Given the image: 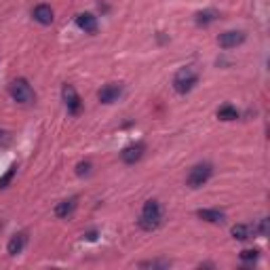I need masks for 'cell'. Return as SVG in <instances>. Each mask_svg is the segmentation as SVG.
Wrapping results in <instances>:
<instances>
[{
	"mask_svg": "<svg viewBox=\"0 0 270 270\" xmlns=\"http://www.w3.org/2000/svg\"><path fill=\"white\" fill-rule=\"evenodd\" d=\"M89 169H91L89 163H80L78 169H76V173H78V175H85V173H89Z\"/></svg>",
	"mask_w": 270,
	"mask_h": 270,
	"instance_id": "ffe728a7",
	"label": "cell"
},
{
	"mask_svg": "<svg viewBox=\"0 0 270 270\" xmlns=\"http://www.w3.org/2000/svg\"><path fill=\"white\" fill-rule=\"evenodd\" d=\"M211 173H213V167L209 165V163H201V165H194L190 169L186 178V184L190 188H201L203 184H207V180L211 178Z\"/></svg>",
	"mask_w": 270,
	"mask_h": 270,
	"instance_id": "277c9868",
	"label": "cell"
},
{
	"mask_svg": "<svg viewBox=\"0 0 270 270\" xmlns=\"http://www.w3.org/2000/svg\"><path fill=\"white\" fill-rule=\"evenodd\" d=\"M245 42V32H224L218 36V44L222 46V49H234V46H239Z\"/></svg>",
	"mask_w": 270,
	"mask_h": 270,
	"instance_id": "8992f818",
	"label": "cell"
},
{
	"mask_svg": "<svg viewBox=\"0 0 270 270\" xmlns=\"http://www.w3.org/2000/svg\"><path fill=\"white\" fill-rule=\"evenodd\" d=\"M137 224H139V228H142V230H148V232L156 230L163 224V209H160L158 201H146Z\"/></svg>",
	"mask_w": 270,
	"mask_h": 270,
	"instance_id": "6da1fadb",
	"label": "cell"
},
{
	"mask_svg": "<svg viewBox=\"0 0 270 270\" xmlns=\"http://www.w3.org/2000/svg\"><path fill=\"white\" fill-rule=\"evenodd\" d=\"M257 255H260L257 249H245V251H241V260L243 262H255Z\"/></svg>",
	"mask_w": 270,
	"mask_h": 270,
	"instance_id": "ac0fdd59",
	"label": "cell"
},
{
	"mask_svg": "<svg viewBox=\"0 0 270 270\" xmlns=\"http://www.w3.org/2000/svg\"><path fill=\"white\" fill-rule=\"evenodd\" d=\"M196 215L205 222H211V224H224V220H226V215L218 209H198Z\"/></svg>",
	"mask_w": 270,
	"mask_h": 270,
	"instance_id": "7c38bea8",
	"label": "cell"
},
{
	"mask_svg": "<svg viewBox=\"0 0 270 270\" xmlns=\"http://www.w3.org/2000/svg\"><path fill=\"white\" fill-rule=\"evenodd\" d=\"M62 95H64V101H66V108L70 114H78L80 112V97L72 85H64L62 89Z\"/></svg>",
	"mask_w": 270,
	"mask_h": 270,
	"instance_id": "5b68a950",
	"label": "cell"
},
{
	"mask_svg": "<svg viewBox=\"0 0 270 270\" xmlns=\"http://www.w3.org/2000/svg\"><path fill=\"white\" fill-rule=\"evenodd\" d=\"M255 232L260 234V237H266V234H268V220H266V218H262V220H260V224H257V226L253 228V234H255Z\"/></svg>",
	"mask_w": 270,
	"mask_h": 270,
	"instance_id": "d6986e66",
	"label": "cell"
},
{
	"mask_svg": "<svg viewBox=\"0 0 270 270\" xmlns=\"http://www.w3.org/2000/svg\"><path fill=\"white\" fill-rule=\"evenodd\" d=\"M85 237H87L89 241H95V239H97V232H95V230H93V232H89V234H85Z\"/></svg>",
	"mask_w": 270,
	"mask_h": 270,
	"instance_id": "603a6c76",
	"label": "cell"
},
{
	"mask_svg": "<svg viewBox=\"0 0 270 270\" xmlns=\"http://www.w3.org/2000/svg\"><path fill=\"white\" fill-rule=\"evenodd\" d=\"M26 243H28L26 232H19V234H15V237L11 239V241H9V245H7V251H9V255H19V253L23 251V247H26Z\"/></svg>",
	"mask_w": 270,
	"mask_h": 270,
	"instance_id": "8fae6325",
	"label": "cell"
},
{
	"mask_svg": "<svg viewBox=\"0 0 270 270\" xmlns=\"http://www.w3.org/2000/svg\"><path fill=\"white\" fill-rule=\"evenodd\" d=\"M218 119L220 121H237L239 112H237V108H232V105H222L218 110Z\"/></svg>",
	"mask_w": 270,
	"mask_h": 270,
	"instance_id": "9a60e30c",
	"label": "cell"
},
{
	"mask_svg": "<svg viewBox=\"0 0 270 270\" xmlns=\"http://www.w3.org/2000/svg\"><path fill=\"white\" fill-rule=\"evenodd\" d=\"M142 266H152V268L160 266V268H169V262H144Z\"/></svg>",
	"mask_w": 270,
	"mask_h": 270,
	"instance_id": "44dd1931",
	"label": "cell"
},
{
	"mask_svg": "<svg viewBox=\"0 0 270 270\" xmlns=\"http://www.w3.org/2000/svg\"><path fill=\"white\" fill-rule=\"evenodd\" d=\"M215 19H218L215 11H203V13L196 15V23H198V26H209V23L215 21Z\"/></svg>",
	"mask_w": 270,
	"mask_h": 270,
	"instance_id": "2e32d148",
	"label": "cell"
},
{
	"mask_svg": "<svg viewBox=\"0 0 270 270\" xmlns=\"http://www.w3.org/2000/svg\"><path fill=\"white\" fill-rule=\"evenodd\" d=\"M121 93H123V87L121 85H105L101 91H99V101L101 103H114L116 99L121 97Z\"/></svg>",
	"mask_w": 270,
	"mask_h": 270,
	"instance_id": "ba28073f",
	"label": "cell"
},
{
	"mask_svg": "<svg viewBox=\"0 0 270 270\" xmlns=\"http://www.w3.org/2000/svg\"><path fill=\"white\" fill-rule=\"evenodd\" d=\"M15 171H17V167H15V165H11V167H9V171L3 175V178H0V188H7V186H9V182L13 180Z\"/></svg>",
	"mask_w": 270,
	"mask_h": 270,
	"instance_id": "e0dca14e",
	"label": "cell"
},
{
	"mask_svg": "<svg viewBox=\"0 0 270 270\" xmlns=\"http://www.w3.org/2000/svg\"><path fill=\"white\" fill-rule=\"evenodd\" d=\"M144 150H146L144 144H133V146H129L121 152V158H123V163H127V165H135V163L144 156Z\"/></svg>",
	"mask_w": 270,
	"mask_h": 270,
	"instance_id": "52a82bcc",
	"label": "cell"
},
{
	"mask_svg": "<svg viewBox=\"0 0 270 270\" xmlns=\"http://www.w3.org/2000/svg\"><path fill=\"white\" fill-rule=\"evenodd\" d=\"M11 142V137H9V133L7 131H3V129H0V144H3V146H7Z\"/></svg>",
	"mask_w": 270,
	"mask_h": 270,
	"instance_id": "7402d4cb",
	"label": "cell"
},
{
	"mask_svg": "<svg viewBox=\"0 0 270 270\" xmlns=\"http://www.w3.org/2000/svg\"><path fill=\"white\" fill-rule=\"evenodd\" d=\"M9 93H11V97H13L17 103H34V101H36V93H34V89L30 87V83L26 78L13 80L11 87H9Z\"/></svg>",
	"mask_w": 270,
	"mask_h": 270,
	"instance_id": "7a4b0ae2",
	"label": "cell"
},
{
	"mask_svg": "<svg viewBox=\"0 0 270 270\" xmlns=\"http://www.w3.org/2000/svg\"><path fill=\"white\" fill-rule=\"evenodd\" d=\"M76 23H78L80 30H85V32H89V34H95V32H97V17L91 15V13H80V15L76 17Z\"/></svg>",
	"mask_w": 270,
	"mask_h": 270,
	"instance_id": "9c48e42d",
	"label": "cell"
},
{
	"mask_svg": "<svg viewBox=\"0 0 270 270\" xmlns=\"http://www.w3.org/2000/svg\"><path fill=\"white\" fill-rule=\"evenodd\" d=\"M32 15L38 23H42V26H51L53 23V9L49 5H38L36 9H34Z\"/></svg>",
	"mask_w": 270,
	"mask_h": 270,
	"instance_id": "30bf717a",
	"label": "cell"
},
{
	"mask_svg": "<svg viewBox=\"0 0 270 270\" xmlns=\"http://www.w3.org/2000/svg\"><path fill=\"white\" fill-rule=\"evenodd\" d=\"M196 83H198L196 70L194 68H182L180 72L175 74V78H173V89L184 95V93H190Z\"/></svg>",
	"mask_w": 270,
	"mask_h": 270,
	"instance_id": "3957f363",
	"label": "cell"
},
{
	"mask_svg": "<svg viewBox=\"0 0 270 270\" xmlns=\"http://www.w3.org/2000/svg\"><path fill=\"white\" fill-rule=\"evenodd\" d=\"M251 232L253 228L247 226V224H237V226H232V237L237 239V241H247L251 237Z\"/></svg>",
	"mask_w": 270,
	"mask_h": 270,
	"instance_id": "5bb4252c",
	"label": "cell"
},
{
	"mask_svg": "<svg viewBox=\"0 0 270 270\" xmlns=\"http://www.w3.org/2000/svg\"><path fill=\"white\" fill-rule=\"evenodd\" d=\"M74 209H76V196L68 198V201H62L60 205H57L55 207V215L57 218H68V215L74 213Z\"/></svg>",
	"mask_w": 270,
	"mask_h": 270,
	"instance_id": "4fadbf2b",
	"label": "cell"
}]
</instances>
